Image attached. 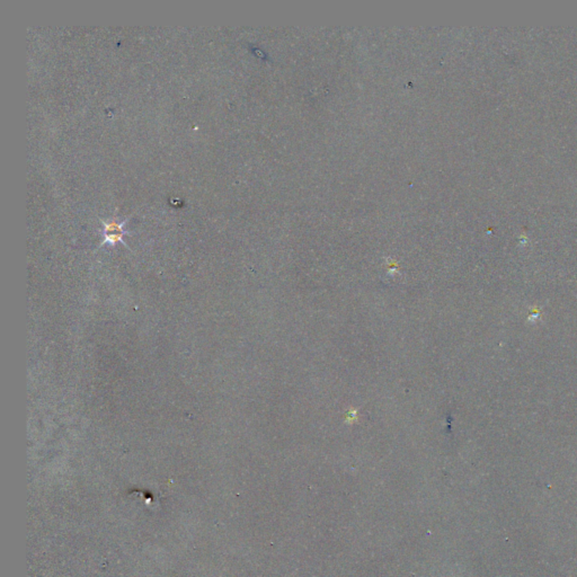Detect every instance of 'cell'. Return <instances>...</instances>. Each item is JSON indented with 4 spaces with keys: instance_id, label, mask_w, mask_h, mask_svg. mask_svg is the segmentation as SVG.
Masks as SVG:
<instances>
[{
    "instance_id": "1",
    "label": "cell",
    "mask_w": 577,
    "mask_h": 577,
    "mask_svg": "<svg viewBox=\"0 0 577 577\" xmlns=\"http://www.w3.org/2000/svg\"><path fill=\"white\" fill-rule=\"evenodd\" d=\"M129 219H130V218L123 220L121 223H119L117 219L109 220V221L100 220L102 223H103V231H102V233H103L104 239L98 247L100 248V247L105 246V245L114 247L115 245L121 243V244L125 245L127 248H129V246H127V243L125 241V236H132V233L125 229V225H127ZM129 250H130V248H129Z\"/></svg>"
}]
</instances>
